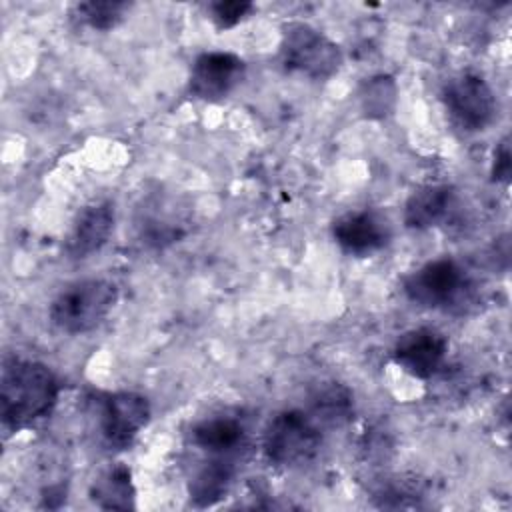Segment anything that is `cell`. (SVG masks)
I'll return each instance as SVG.
<instances>
[{
  "label": "cell",
  "mask_w": 512,
  "mask_h": 512,
  "mask_svg": "<svg viewBox=\"0 0 512 512\" xmlns=\"http://www.w3.org/2000/svg\"><path fill=\"white\" fill-rule=\"evenodd\" d=\"M118 288L104 278H86L68 284L50 304L52 324L66 334L94 330L114 308Z\"/></svg>",
  "instance_id": "obj_2"
},
{
  "label": "cell",
  "mask_w": 512,
  "mask_h": 512,
  "mask_svg": "<svg viewBox=\"0 0 512 512\" xmlns=\"http://www.w3.org/2000/svg\"><path fill=\"white\" fill-rule=\"evenodd\" d=\"M234 476V464L230 458L218 456L202 466L190 482V498L196 506H212L230 488Z\"/></svg>",
  "instance_id": "obj_15"
},
{
  "label": "cell",
  "mask_w": 512,
  "mask_h": 512,
  "mask_svg": "<svg viewBox=\"0 0 512 512\" xmlns=\"http://www.w3.org/2000/svg\"><path fill=\"white\" fill-rule=\"evenodd\" d=\"M114 230V206L106 200L84 206L64 238V252L72 260H84L98 252Z\"/></svg>",
  "instance_id": "obj_10"
},
{
  "label": "cell",
  "mask_w": 512,
  "mask_h": 512,
  "mask_svg": "<svg viewBox=\"0 0 512 512\" xmlns=\"http://www.w3.org/2000/svg\"><path fill=\"white\" fill-rule=\"evenodd\" d=\"M54 372L36 360L12 358L2 368L0 416L4 428L18 432L46 418L58 400Z\"/></svg>",
  "instance_id": "obj_1"
},
{
  "label": "cell",
  "mask_w": 512,
  "mask_h": 512,
  "mask_svg": "<svg viewBox=\"0 0 512 512\" xmlns=\"http://www.w3.org/2000/svg\"><path fill=\"white\" fill-rule=\"evenodd\" d=\"M254 10L252 2L244 0H218L210 4V18L218 30L234 28L240 20H244Z\"/></svg>",
  "instance_id": "obj_17"
},
{
  "label": "cell",
  "mask_w": 512,
  "mask_h": 512,
  "mask_svg": "<svg viewBox=\"0 0 512 512\" xmlns=\"http://www.w3.org/2000/svg\"><path fill=\"white\" fill-rule=\"evenodd\" d=\"M280 62L288 72L324 80L340 68L342 52L328 36L310 24L290 22L282 32Z\"/></svg>",
  "instance_id": "obj_4"
},
{
  "label": "cell",
  "mask_w": 512,
  "mask_h": 512,
  "mask_svg": "<svg viewBox=\"0 0 512 512\" xmlns=\"http://www.w3.org/2000/svg\"><path fill=\"white\" fill-rule=\"evenodd\" d=\"M332 236L344 252L368 256L388 244L390 228L380 214L372 210H358L340 216L332 224Z\"/></svg>",
  "instance_id": "obj_11"
},
{
  "label": "cell",
  "mask_w": 512,
  "mask_h": 512,
  "mask_svg": "<svg viewBox=\"0 0 512 512\" xmlns=\"http://www.w3.org/2000/svg\"><path fill=\"white\" fill-rule=\"evenodd\" d=\"M322 444L318 422L300 408L278 412L266 426L262 450L268 462L292 466L310 460Z\"/></svg>",
  "instance_id": "obj_3"
},
{
  "label": "cell",
  "mask_w": 512,
  "mask_h": 512,
  "mask_svg": "<svg viewBox=\"0 0 512 512\" xmlns=\"http://www.w3.org/2000/svg\"><path fill=\"white\" fill-rule=\"evenodd\" d=\"M244 60L232 52H204L190 70V92L206 102L226 98L244 76Z\"/></svg>",
  "instance_id": "obj_9"
},
{
  "label": "cell",
  "mask_w": 512,
  "mask_h": 512,
  "mask_svg": "<svg viewBox=\"0 0 512 512\" xmlns=\"http://www.w3.org/2000/svg\"><path fill=\"white\" fill-rule=\"evenodd\" d=\"M454 204V190L444 184H428L410 194L404 206V224L426 230L440 224Z\"/></svg>",
  "instance_id": "obj_12"
},
{
  "label": "cell",
  "mask_w": 512,
  "mask_h": 512,
  "mask_svg": "<svg viewBox=\"0 0 512 512\" xmlns=\"http://www.w3.org/2000/svg\"><path fill=\"white\" fill-rule=\"evenodd\" d=\"M448 354L446 336L430 326L404 332L392 350L394 362L414 378H432L444 364Z\"/></svg>",
  "instance_id": "obj_8"
},
{
  "label": "cell",
  "mask_w": 512,
  "mask_h": 512,
  "mask_svg": "<svg viewBox=\"0 0 512 512\" xmlns=\"http://www.w3.org/2000/svg\"><path fill=\"white\" fill-rule=\"evenodd\" d=\"M394 92V84L390 82V78H374V82H370L368 90H366V96H364V108L372 114V112H378L380 116L386 114L390 110V104L392 100H384L380 98L382 94H392Z\"/></svg>",
  "instance_id": "obj_18"
},
{
  "label": "cell",
  "mask_w": 512,
  "mask_h": 512,
  "mask_svg": "<svg viewBox=\"0 0 512 512\" xmlns=\"http://www.w3.org/2000/svg\"><path fill=\"white\" fill-rule=\"evenodd\" d=\"M468 290V276L452 258L426 262L404 280V294L424 308H448Z\"/></svg>",
  "instance_id": "obj_6"
},
{
  "label": "cell",
  "mask_w": 512,
  "mask_h": 512,
  "mask_svg": "<svg viewBox=\"0 0 512 512\" xmlns=\"http://www.w3.org/2000/svg\"><path fill=\"white\" fill-rule=\"evenodd\" d=\"M150 420V402L136 392H112L100 400V434L108 448H128Z\"/></svg>",
  "instance_id": "obj_7"
},
{
  "label": "cell",
  "mask_w": 512,
  "mask_h": 512,
  "mask_svg": "<svg viewBox=\"0 0 512 512\" xmlns=\"http://www.w3.org/2000/svg\"><path fill=\"white\" fill-rule=\"evenodd\" d=\"M130 2L122 0H90V2H80L74 6V16L90 26L92 30H112L116 28L124 16L130 10Z\"/></svg>",
  "instance_id": "obj_16"
},
{
  "label": "cell",
  "mask_w": 512,
  "mask_h": 512,
  "mask_svg": "<svg viewBox=\"0 0 512 512\" xmlns=\"http://www.w3.org/2000/svg\"><path fill=\"white\" fill-rule=\"evenodd\" d=\"M442 100L452 122L464 132L484 130L496 114V96L490 84L474 72L452 78L442 90Z\"/></svg>",
  "instance_id": "obj_5"
},
{
  "label": "cell",
  "mask_w": 512,
  "mask_h": 512,
  "mask_svg": "<svg viewBox=\"0 0 512 512\" xmlns=\"http://www.w3.org/2000/svg\"><path fill=\"white\" fill-rule=\"evenodd\" d=\"M246 428L234 416H212L198 422L192 432V444L214 456H228L244 442Z\"/></svg>",
  "instance_id": "obj_13"
},
{
  "label": "cell",
  "mask_w": 512,
  "mask_h": 512,
  "mask_svg": "<svg viewBox=\"0 0 512 512\" xmlns=\"http://www.w3.org/2000/svg\"><path fill=\"white\" fill-rule=\"evenodd\" d=\"M510 168H512V162H510V146H508V140L504 138V140L500 142V146L494 150L492 180H496V182H508V178H510Z\"/></svg>",
  "instance_id": "obj_19"
},
{
  "label": "cell",
  "mask_w": 512,
  "mask_h": 512,
  "mask_svg": "<svg viewBox=\"0 0 512 512\" xmlns=\"http://www.w3.org/2000/svg\"><path fill=\"white\" fill-rule=\"evenodd\" d=\"M92 500L104 510H130L134 508L136 490L132 484L130 468L118 464L106 470L90 490Z\"/></svg>",
  "instance_id": "obj_14"
}]
</instances>
